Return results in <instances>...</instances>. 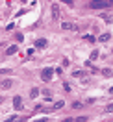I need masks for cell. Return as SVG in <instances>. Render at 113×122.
<instances>
[{
    "instance_id": "cell-8",
    "label": "cell",
    "mask_w": 113,
    "mask_h": 122,
    "mask_svg": "<svg viewBox=\"0 0 113 122\" xmlns=\"http://www.w3.org/2000/svg\"><path fill=\"white\" fill-rule=\"evenodd\" d=\"M63 30H76V26H72L70 22H65L63 24Z\"/></svg>"
},
{
    "instance_id": "cell-10",
    "label": "cell",
    "mask_w": 113,
    "mask_h": 122,
    "mask_svg": "<svg viewBox=\"0 0 113 122\" xmlns=\"http://www.w3.org/2000/svg\"><path fill=\"white\" fill-rule=\"evenodd\" d=\"M102 19H104L106 22H111V20H113V17H111V15H108V13H106V15L102 13Z\"/></svg>"
},
{
    "instance_id": "cell-17",
    "label": "cell",
    "mask_w": 113,
    "mask_h": 122,
    "mask_svg": "<svg viewBox=\"0 0 113 122\" xmlns=\"http://www.w3.org/2000/svg\"><path fill=\"white\" fill-rule=\"evenodd\" d=\"M74 122H85V117H78V118H76Z\"/></svg>"
},
{
    "instance_id": "cell-16",
    "label": "cell",
    "mask_w": 113,
    "mask_h": 122,
    "mask_svg": "<svg viewBox=\"0 0 113 122\" xmlns=\"http://www.w3.org/2000/svg\"><path fill=\"white\" fill-rule=\"evenodd\" d=\"M43 94L46 96V100H50V91H43Z\"/></svg>"
},
{
    "instance_id": "cell-19",
    "label": "cell",
    "mask_w": 113,
    "mask_h": 122,
    "mask_svg": "<svg viewBox=\"0 0 113 122\" xmlns=\"http://www.w3.org/2000/svg\"><path fill=\"white\" fill-rule=\"evenodd\" d=\"M109 91H111V92H113V87H111V89H109Z\"/></svg>"
},
{
    "instance_id": "cell-3",
    "label": "cell",
    "mask_w": 113,
    "mask_h": 122,
    "mask_svg": "<svg viewBox=\"0 0 113 122\" xmlns=\"http://www.w3.org/2000/svg\"><path fill=\"white\" fill-rule=\"evenodd\" d=\"M13 107H15L17 111H21V109L24 107V102H22L21 96H15V98H13Z\"/></svg>"
},
{
    "instance_id": "cell-13",
    "label": "cell",
    "mask_w": 113,
    "mask_h": 122,
    "mask_svg": "<svg viewBox=\"0 0 113 122\" xmlns=\"http://www.w3.org/2000/svg\"><path fill=\"white\" fill-rule=\"evenodd\" d=\"M54 107H56V109H61V107H63V102H61V100H59V102H56Z\"/></svg>"
},
{
    "instance_id": "cell-14",
    "label": "cell",
    "mask_w": 113,
    "mask_h": 122,
    "mask_svg": "<svg viewBox=\"0 0 113 122\" xmlns=\"http://www.w3.org/2000/svg\"><path fill=\"white\" fill-rule=\"evenodd\" d=\"M97 57H98V52H97V50H93V52H91V59H97Z\"/></svg>"
},
{
    "instance_id": "cell-15",
    "label": "cell",
    "mask_w": 113,
    "mask_h": 122,
    "mask_svg": "<svg viewBox=\"0 0 113 122\" xmlns=\"http://www.w3.org/2000/svg\"><path fill=\"white\" fill-rule=\"evenodd\" d=\"M106 111H108V113H111V111H113V104H109V106L106 107Z\"/></svg>"
},
{
    "instance_id": "cell-6",
    "label": "cell",
    "mask_w": 113,
    "mask_h": 122,
    "mask_svg": "<svg viewBox=\"0 0 113 122\" xmlns=\"http://www.w3.org/2000/svg\"><path fill=\"white\" fill-rule=\"evenodd\" d=\"M17 50H19L17 45H13V46H9L8 50H6V54H8V56H13V54H17Z\"/></svg>"
},
{
    "instance_id": "cell-11",
    "label": "cell",
    "mask_w": 113,
    "mask_h": 122,
    "mask_svg": "<svg viewBox=\"0 0 113 122\" xmlns=\"http://www.w3.org/2000/svg\"><path fill=\"white\" fill-rule=\"evenodd\" d=\"M109 37H111L109 33H104V35H100V41H102V43H104V41H109Z\"/></svg>"
},
{
    "instance_id": "cell-18",
    "label": "cell",
    "mask_w": 113,
    "mask_h": 122,
    "mask_svg": "<svg viewBox=\"0 0 113 122\" xmlns=\"http://www.w3.org/2000/svg\"><path fill=\"white\" fill-rule=\"evenodd\" d=\"M0 104H2V96H0Z\"/></svg>"
},
{
    "instance_id": "cell-12",
    "label": "cell",
    "mask_w": 113,
    "mask_h": 122,
    "mask_svg": "<svg viewBox=\"0 0 113 122\" xmlns=\"http://www.w3.org/2000/svg\"><path fill=\"white\" fill-rule=\"evenodd\" d=\"M83 39H85V41H89V43H95V37H93V35H85Z\"/></svg>"
},
{
    "instance_id": "cell-5",
    "label": "cell",
    "mask_w": 113,
    "mask_h": 122,
    "mask_svg": "<svg viewBox=\"0 0 113 122\" xmlns=\"http://www.w3.org/2000/svg\"><path fill=\"white\" fill-rule=\"evenodd\" d=\"M35 46H37V48H45L46 46V39H37V41H35Z\"/></svg>"
},
{
    "instance_id": "cell-4",
    "label": "cell",
    "mask_w": 113,
    "mask_h": 122,
    "mask_svg": "<svg viewBox=\"0 0 113 122\" xmlns=\"http://www.w3.org/2000/svg\"><path fill=\"white\" fill-rule=\"evenodd\" d=\"M52 19H54V20H58V19H59V8H58L56 4L52 6Z\"/></svg>"
},
{
    "instance_id": "cell-9",
    "label": "cell",
    "mask_w": 113,
    "mask_h": 122,
    "mask_svg": "<svg viewBox=\"0 0 113 122\" xmlns=\"http://www.w3.org/2000/svg\"><path fill=\"white\" fill-rule=\"evenodd\" d=\"M37 94H39V89H35V87H33V89L30 91V98H35Z\"/></svg>"
},
{
    "instance_id": "cell-2",
    "label": "cell",
    "mask_w": 113,
    "mask_h": 122,
    "mask_svg": "<svg viewBox=\"0 0 113 122\" xmlns=\"http://www.w3.org/2000/svg\"><path fill=\"white\" fill-rule=\"evenodd\" d=\"M52 74H54L52 69H45L43 72H41V78H43L45 81H50V80H52Z\"/></svg>"
},
{
    "instance_id": "cell-1",
    "label": "cell",
    "mask_w": 113,
    "mask_h": 122,
    "mask_svg": "<svg viewBox=\"0 0 113 122\" xmlns=\"http://www.w3.org/2000/svg\"><path fill=\"white\" fill-rule=\"evenodd\" d=\"M111 6V2H91L89 4V8L93 9H102V8H109Z\"/></svg>"
},
{
    "instance_id": "cell-7",
    "label": "cell",
    "mask_w": 113,
    "mask_h": 122,
    "mask_svg": "<svg viewBox=\"0 0 113 122\" xmlns=\"http://www.w3.org/2000/svg\"><path fill=\"white\" fill-rule=\"evenodd\" d=\"M11 83H13V81H11V80H4V81H2V87H4V89H9V87H11Z\"/></svg>"
}]
</instances>
